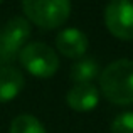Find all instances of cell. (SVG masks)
Returning a JSON list of instances; mask_svg holds the SVG:
<instances>
[{
    "label": "cell",
    "instance_id": "6da1fadb",
    "mask_svg": "<svg viewBox=\"0 0 133 133\" xmlns=\"http://www.w3.org/2000/svg\"><path fill=\"white\" fill-rule=\"evenodd\" d=\"M99 93L110 103L128 106L133 103V61L118 59L99 72Z\"/></svg>",
    "mask_w": 133,
    "mask_h": 133
},
{
    "label": "cell",
    "instance_id": "7a4b0ae2",
    "mask_svg": "<svg viewBox=\"0 0 133 133\" xmlns=\"http://www.w3.org/2000/svg\"><path fill=\"white\" fill-rule=\"evenodd\" d=\"M22 10L30 24L44 30H52L68 22L71 0H22Z\"/></svg>",
    "mask_w": 133,
    "mask_h": 133
},
{
    "label": "cell",
    "instance_id": "3957f363",
    "mask_svg": "<svg viewBox=\"0 0 133 133\" xmlns=\"http://www.w3.org/2000/svg\"><path fill=\"white\" fill-rule=\"evenodd\" d=\"M19 61L27 72L36 78H52L59 69V56L51 45L34 41L27 42L19 52Z\"/></svg>",
    "mask_w": 133,
    "mask_h": 133
},
{
    "label": "cell",
    "instance_id": "277c9868",
    "mask_svg": "<svg viewBox=\"0 0 133 133\" xmlns=\"http://www.w3.org/2000/svg\"><path fill=\"white\" fill-rule=\"evenodd\" d=\"M30 37V22L25 17H14L0 27V64L9 66Z\"/></svg>",
    "mask_w": 133,
    "mask_h": 133
},
{
    "label": "cell",
    "instance_id": "5b68a950",
    "mask_svg": "<svg viewBox=\"0 0 133 133\" xmlns=\"http://www.w3.org/2000/svg\"><path fill=\"white\" fill-rule=\"evenodd\" d=\"M104 25L113 37L120 41H133V2L111 0L104 7Z\"/></svg>",
    "mask_w": 133,
    "mask_h": 133
},
{
    "label": "cell",
    "instance_id": "8992f818",
    "mask_svg": "<svg viewBox=\"0 0 133 133\" xmlns=\"http://www.w3.org/2000/svg\"><path fill=\"white\" fill-rule=\"evenodd\" d=\"M89 41L83 30L76 29V27H68L62 29L61 32L56 36V49L59 54L69 59H81L83 56L88 52Z\"/></svg>",
    "mask_w": 133,
    "mask_h": 133
},
{
    "label": "cell",
    "instance_id": "52a82bcc",
    "mask_svg": "<svg viewBox=\"0 0 133 133\" xmlns=\"http://www.w3.org/2000/svg\"><path fill=\"white\" fill-rule=\"evenodd\" d=\"M66 103L72 111H79V113L91 111L99 103V89L93 83L74 84L66 94Z\"/></svg>",
    "mask_w": 133,
    "mask_h": 133
},
{
    "label": "cell",
    "instance_id": "ba28073f",
    "mask_svg": "<svg viewBox=\"0 0 133 133\" xmlns=\"http://www.w3.org/2000/svg\"><path fill=\"white\" fill-rule=\"evenodd\" d=\"M25 79L20 69L14 66H0V103L15 99L24 89Z\"/></svg>",
    "mask_w": 133,
    "mask_h": 133
},
{
    "label": "cell",
    "instance_id": "9c48e42d",
    "mask_svg": "<svg viewBox=\"0 0 133 133\" xmlns=\"http://www.w3.org/2000/svg\"><path fill=\"white\" fill-rule=\"evenodd\" d=\"M98 76H99V64L94 59L81 57L71 66V79L74 84L93 83Z\"/></svg>",
    "mask_w": 133,
    "mask_h": 133
},
{
    "label": "cell",
    "instance_id": "30bf717a",
    "mask_svg": "<svg viewBox=\"0 0 133 133\" xmlns=\"http://www.w3.org/2000/svg\"><path fill=\"white\" fill-rule=\"evenodd\" d=\"M9 133H47L39 118L32 115H17L9 127Z\"/></svg>",
    "mask_w": 133,
    "mask_h": 133
},
{
    "label": "cell",
    "instance_id": "8fae6325",
    "mask_svg": "<svg viewBox=\"0 0 133 133\" xmlns=\"http://www.w3.org/2000/svg\"><path fill=\"white\" fill-rule=\"evenodd\" d=\"M110 133H133V111H123L111 121Z\"/></svg>",
    "mask_w": 133,
    "mask_h": 133
},
{
    "label": "cell",
    "instance_id": "7c38bea8",
    "mask_svg": "<svg viewBox=\"0 0 133 133\" xmlns=\"http://www.w3.org/2000/svg\"><path fill=\"white\" fill-rule=\"evenodd\" d=\"M2 2H3V0H0V3H2Z\"/></svg>",
    "mask_w": 133,
    "mask_h": 133
}]
</instances>
